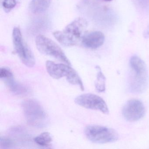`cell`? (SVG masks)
Segmentation results:
<instances>
[{
    "mask_svg": "<svg viewBox=\"0 0 149 149\" xmlns=\"http://www.w3.org/2000/svg\"><path fill=\"white\" fill-rule=\"evenodd\" d=\"M87 26L85 19L77 18L63 30L54 32L53 35L57 41L64 47L75 46L82 40Z\"/></svg>",
    "mask_w": 149,
    "mask_h": 149,
    "instance_id": "obj_1",
    "label": "cell"
},
{
    "mask_svg": "<svg viewBox=\"0 0 149 149\" xmlns=\"http://www.w3.org/2000/svg\"><path fill=\"white\" fill-rule=\"evenodd\" d=\"M129 63L131 73L129 82L130 90L133 94H141L148 86L149 77L146 64L136 56L131 57Z\"/></svg>",
    "mask_w": 149,
    "mask_h": 149,
    "instance_id": "obj_2",
    "label": "cell"
},
{
    "mask_svg": "<svg viewBox=\"0 0 149 149\" xmlns=\"http://www.w3.org/2000/svg\"><path fill=\"white\" fill-rule=\"evenodd\" d=\"M22 109L28 124L36 128L45 127L48 123L46 111L36 100L27 99L22 102Z\"/></svg>",
    "mask_w": 149,
    "mask_h": 149,
    "instance_id": "obj_3",
    "label": "cell"
},
{
    "mask_svg": "<svg viewBox=\"0 0 149 149\" xmlns=\"http://www.w3.org/2000/svg\"><path fill=\"white\" fill-rule=\"evenodd\" d=\"M46 68L49 74L56 79L66 77L67 81L72 84L78 85L82 91L84 86L81 79L75 70L66 63H56L51 61H47Z\"/></svg>",
    "mask_w": 149,
    "mask_h": 149,
    "instance_id": "obj_4",
    "label": "cell"
},
{
    "mask_svg": "<svg viewBox=\"0 0 149 149\" xmlns=\"http://www.w3.org/2000/svg\"><path fill=\"white\" fill-rule=\"evenodd\" d=\"M84 133L90 141L95 143H113L117 141L119 138L116 130L101 125H88L85 128Z\"/></svg>",
    "mask_w": 149,
    "mask_h": 149,
    "instance_id": "obj_5",
    "label": "cell"
},
{
    "mask_svg": "<svg viewBox=\"0 0 149 149\" xmlns=\"http://www.w3.org/2000/svg\"><path fill=\"white\" fill-rule=\"evenodd\" d=\"M38 50L42 54L52 56L64 63L71 65V63L60 46L54 41L43 35H39L36 39Z\"/></svg>",
    "mask_w": 149,
    "mask_h": 149,
    "instance_id": "obj_6",
    "label": "cell"
},
{
    "mask_svg": "<svg viewBox=\"0 0 149 149\" xmlns=\"http://www.w3.org/2000/svg\"><path fill=\"white\" fill-rule=\"evenodd\" d=\"M13 40L15 50L22 62L29 68L33 67L36 63L34 55L23 39L19 28H14Z\"/></svg>",
    "mask_w": 149,
    "mask_h": 149,
    "instance_id": "obj_7",
    "label": "cell"
},
{
    "mask_svg": "<svg viewBox=\"0 0 149 149\" xmlns=\"http://www.w3.org/2000/svg\"><path fill=\"white\" fill-rule=\"evenodd\" d=\"M75 102L86 109L100 111L105 114H109L107 104L103 99L97 95L91 93L82 94L76 97Z\"/></svg>",
    "mask_w": 149,
    "mask_h": 149,
    "instance_id": "obj_8",
    "label": "cell"
},
{
    "mask_svg": "<svg viewBox=\"0 0 149 149\" xmlns=\"http://www.w3.org/2000/svg\"><path fill=\"white\" fill-rule=\"evenodd\" d=\"M122 114L127 121L136 122L143 117L145 114V108L143 104L140 100L132 99L125 104Z\"/></svg>",
    "mask_w": 149,
    "mask_h": 149,
    "instance_id": "obj_9",
    "label": "cell"
},
{
    "mask_svg": "<svg viewBox=\"0 0 149 149\" xmlns=\"http://www.w3.org/2000/svg\"><path fill=\"white\" fill-rule=\"evenodd\" d=\"M104 35L100 31H95L85 33L82 39L83 45L87 48L96 49L103 44Z\"/></svg>",
    "mask_w": 149,
    "mask_h": 149,
    "instance_id": "obj_10",
    "label": "cell"
},
{
    "mask_svg": "<svg viewBox=\"0 0 149 149\" xmlns=\"http://www.w3.org/2000/svg\"><path fill=\"white\" fill-rule=\"evenodd\" d=\"M11 92L18 96H25L30 94V90L27 86L16 81L13 75L2 79Z\"/></svg>",
    "mask_w": 149,
    "mask_h": 149,
    "instance_id": "obj_11",
    "label": "cell"
},
{
    "mask_svg": "<svg viewBox=\"0 0 149 149\" xmlns=\"http://www.w3.org/2000/svg\"><path fill=\"white\" fill-rule=\"evenodd\" d=\"M51 1V0H31L29 9L35 14L42 13L49 8Z\"/></svg>",
    "mask_w": 149,
    "mask_h": 149,
    "instance_id": "obj_12",
    "label": "cell"
},
{
    "mask_svg": "<svg viewBox=\"0 0 149 149\" xmlns=\"http://www.w3.org/2000/svg\"><path fill=\"white\" fill-rule=\"evenodd\" d=\"M97 70V79L95 82L96 89L99 92H104L105 91V81L106 78L102 72V70L99 66L96 67Z\"/></svg>",
    "mask_w": 149,
    "mask_h": 149,
    "instance_id": "obj_13",
    "label": "cell"
},
{
    "mask_svg": "<svg viewBox=\"0 0 149 149\" xmlns=\"http://www.w3.org/2000/svg\"><path fill=\"white\" fill-rule=\"evenodd\" d=\"M34 141L39 145L47 146L52 142V138L49 132H44L35 138Z\"/></svg>",
    "mask_w": 149,
    "mask_h": 149,
    "instance_id": "obj_14",
    "label": "cell"
},
{
    "mask_svg": "<svg viewBox=\"0 0 149 149\" xmlns=\"http://www.w3.org/2000/svg\"><path fill=\"white\" fill-rule=\"evenodd\" d=\"M16 4V0H4L2 6L5 10L10 11L15 7Z\"/></svg>",
    "mask_w": 149,
    "mask_h": 149,
    "instance_id": "obj_15",
    "label": "cell"
},
{
    "mask_svg": "<svg viewBox=\"0 0 149 149\" xmlns=\"http://www.w3.org/2000/svg\"><path fill=\"white\" fill-rule=\"evenodd\" d=\"M1 146L4 148H9L13 146V141L10 138L3 137L1 138L0 140Z\"/></svg>",
    "mask_w": 149,
    "mask_h": 149,
    "instance_id": "obj_16",
    "label": "cell"
},
{
    "mask_svg": "<svg viewBox=\"0 0 149 149\" xmlns=\"http://www.w3.org/2000/svg\"><path fill=\"white\" fill-rule=\"evenodd\" d=\"M13 74L10 69L8 68H1L0 69V78L1 79L8 77Z\"/></svg>",
    "mask_w": 149,
    "mask_h": 149,
    "instance_id": "obj_17",
    "label": "cell"
},
{
    "mask_svg": "<svg viewBox=\"0 0 149 149\" xmlns=\"http://www.w3.org/2000/svg\"><path fill=\"white\" fill-rule=\"evenodd\" d=\"M104 1H111V0H104Z\"/></svg>",
    "mask_w": 149,
    "mask_h": 149,
    "instance_id": "obj_18",
    "label": "cell"
},
{
    "mask_svg": "<svg viewBox=\"0 0 149 149\" xmlns=\"http://www.w3.org/2000/svg\"></svg>",
    "mask_w": 149,
    "mask_h": 149,
    "instance_id": "obj_19",
    "label": "cell"
}]
</instances>
